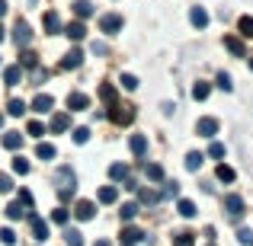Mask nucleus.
<instances>
[{
  "label": "nucleus",
  "mask_w": 253,
  "mask_h": 246,
  "mask_svg": "<svg viewBox=\"0 0 253 246\" xmlns=\"http://www.w3.org/2000/svg\"><path fill=\"white\" fill-rule=\"evenodd\" d=\"M109 118H112V122H116V125H131V122H135V109H131V105H122V103H116V105H109Z\"/></svg>",
  "instance_id": "1"
},
{
  "label": "nucleus",
  "mask_w": 253,
  "mask_h": 246,
  "mask_svg": "<svg viewBox=\"0 0 253 246\" xmlns=\"http://www.w3.org/2000/svg\"><path fill=\"white\" fill-rule=\"evenodd\" d=\"M29 227H32V237H36L39 243L48 240L51 227H48V221H45V217H39V214H32V211H29Z\"/></svg>",
  "instance_id": "2"
},
{
  "label": "nucleus",
  "mask_w": 253,
  "mask_h": 246,
  "mask_svg": "<svg viewBox=\"0 0 253 246\" xmlns=\"http://www.w3.org/2000/svg\"><path fill=\"white\" fill-rule=\"evenodd\" d=\"M13 42H16V48H26V45L32 42V29L26 19H16V26H13Z\"/></svg>",
  "instance_id": "3"
},
{
  "label": "nucleus",
  "mask_w": 253,
  "mask_h": 246,
  "mask_svg": "<svg viewBox=\"0 0 253 246\" xmlns=\"http://www.w3.org/2000/svg\"><path fill=\"white\" fill-rule=\"evenodd\" d=\"M99 29H103L106 35L122 32V16H119V13H106V16H99Z\"/></svg>",
  "instance_id": "4"
},
{
  "label": "nucleus",
  "mask_w": 253,
  "mask_h": 246,
  "mask_svg": "<svg viewBox=\"0 0 253 246\" xmlns=\"http://www.w3.org/2000/svg\"><path fill=\"white\" fill-rule=\"evenodd\" d=\"M224 211H228L234 221H241V217H244V198L234 195V192H231V195H224Z\"/></svg>",
  "instance_id": "5"
},
{
  "label": "nucleus",
  "mask_w": 253,
  "mask_h": 246,
  "mask_svg": "<svg viewBox=\"0 0 253 246\" xmlns=\"http://www.w3.org/2000/svg\"><path fill=\"white\" fill-rule=\"evenodd\" d=\"M42 26H45V35H58V32H61V16H58L55 10H48L42 16Z\"/></svg>",
  "instance_id": "6"
},
{
  "label": "nucleus",
  "mask_w": 253,
  "mask_h": 246,
  "mask_svg": "<svg viewBox=\"0 0 253 246\" xmlns=\"http://www.w3.org/2000/svg\"><path fill=\"white\" fill-rule=\"evenodd\" d=\"M61 32L71 38V42H81V38L86 35V26L81 23V19H74V23H68V26H61Z\"/></svg>",
  "instance_id": "7"
},
{
  "label": "nucleus",
  "mask_w": 253,
  "mask_h": 246,
  "mask_svg": "<svg viewBox=\"0 0 253 246\" xmlns=\"http://www.w3.org/2000/svg\"><path fill=\"white\" fill-rule=\"evenodd\" d=\"M196 131L202 138H215L218 135V118H199V122H196Z\"/></svg>",
  "instance_id": "8"
},
{
  "label": "nucleus",
  "mask_w": 253,
  "mask_h": 246,
  "mask_svg": "<svg viewBox=\"0 0 253 246\" xmlns=\"http://www.w3.org/2000/svg\"><path fill=\"white\" fill-rule=\"evenodd\" d=\"M81 64H84V51H81V48H71L68 55H64L61 68H64V70H77V68H81Z\"/></svg>",
  "instance_id": "9"
},
{
  "label": "nucleus",
  "mask_w": 253,
  "mask_h": 246,
  "mask_svg": "<svg viewBox=\"0 0 253 246\" xmlns=\"http://www.w3.org/2000/svg\"><path fill=\"white\" fill-rule=\"evenodd\" d=\"M93 214H96V205H93V202H86V198L74 205V217H77V221H90Z\"/></svg>",
  "instance_id": "10"
},
{
  "label": "nucleus",
  "mask_w": 253,
  "mask_h": 246,
  "mask_svg": "<svg viewBox=\"0 0 253 246\" xmlns=\"http://www.w3.org/2000/svg\"><path fill=\"white\" fill-rule=\"evenodd\" d=\"M51 105H55V99H51L48 93H39V96L32 99V112H39V115H45V112H51Z\"/></svg>",
  "instance_id": "11"
},
{
  "label": "nucleus",
  "mask_w": 253,
  "mask_h": 246,
  "mask_svg": "<svg viewBox=\"0 0 253 246\" xmlns=\"http://www.w3.org/2000/svg\"><path fill=\"white\" fill-rule=\"evenodd\" d=\"M128 150L135 157H144V154H148V138H144V135H131L128 138Z\"/></svg>",
  "instance_id": "12"
},
{
  "label": "nucleus",
  "mask_w": 253,
  "mask_h": 246,
  "mask_svg": "<svg viewBox=\"0 0 253 246\" xmlns=\"http://www.w3.org/2000/svg\"><path fill=\"white\" fill-rule=\"evenodd\" d=\"M141 240H148V234H141L138 227H122V243L125 246H135V243H141Z\"/></svg>",
  "instance_id": "13"
},
{
  "label": "nucleus",
  "mask_w": 253,
  "mask_h": 246,
  "mask_svg": "<svg viewBox=\"0 0 253 246\" xmlns=\"http://www.w3.org/2000/svg\"><path fill=\"white\" fill-rule=\"evenodd\" d=\"M189 23L196 26V29H205V26H209V13H205V6H192V10H189Z\"/></svg>",
  "instance_id": "14"
},
{
  "label": "nucleus",
  "mask_w": 253,
  "mask_h": 246,
  "mask_svg": "<svg viewBox=\"0 0 253 246\" xmlns=\"http://www.w3.org/2000/svg\"><path fill=\"white\" fill-rule=\"evenodd\" d=\"M224 48H228L231 55H237V58H247V48H244V42L237 35H224Z\"/></svg>",
  "instance_id": "15"
},
{
  "label": "nucleus",
  "mask_w": 253,
  "mask_h": 246,
  "mask_svg": "<svg viewBox=\"0 0 253 246\" xmlns=\"http://www.w3.org/2000/svg\"><path fill=\"white\" fill-rule=\"evenodd\" d=\"M90 105V99H86V93H68V109L71 112H81Z\"/></svg>",
  "instance_id": "16"
},
{
  "label": "nucleus",
  "mask_w": 253,
  "mask_h": 246,
  "mask_svg": "<svg viewBox=\"0 0 253 246\" xmlns=\"http://www.w3.org/2000/svg\"><path fill=\"white\" fill-rule=\"evenodd\" d=\"M55 179L61 182L58 189H74V170H71V166H61V170L55 173Z\"/></svg>",
  "instance_id": "17"
},
{
  "label": "nucleus",
  "mask_w": 253,
  "mask_h": 246,
  "mask_svg": "<svg viewBox=\"0 0 253 246\" xmlns=\"http://www.w3.org/2000/svg\"><path fill=\"white\" fill-rule=\"evenodd\" d=\"M68 128H71V115H68V112L51 115V131H55V135H61V131H68Z\"/></svg>",
  "instance_id": "18"
},
{
  "label": "nucleus",
  "mask_w": 253,
  "mask_h": 246,
  "mask_svg": "<svg viewBox=\"0 0 253 246\" xmlns=\"http://www.w3.org/2000/svg\"><path fill=\"white\" fill-rule=\"evenodd\" d=\"M19 80H23V68H19V64H10V68L3 70V83L6 86H16Z\"/></svg>",
  "instance_id": "19"
},
{
  "label": "nucleus",
  "mask_w": 253,
  "mask_h": 246,
  "mask_svg": "<svg viewBox=\"0 0 253 246\" xmlns=\"http://www.w3.org/2000/svg\"><path fill=\"white\" fill-rule=\"evenodd\" d=\"M55 154H58L55 144H48V141H39L36 144V157H39V160H55Z\"/></svg>",
  "instance_id": "20"
},
{
  "label": "nucleus",
  "mask_w": 253,
  "mask_h": 246,
  "mask_svg": "<svg viewBox=\"0 0 253 246\" xmlns=\"http://www.w3.org/2000/svg\"><path fill=\"white\" fill-rule=\"evenodd\" d=\"M157 202H161V192L141 189V185H138V205H157Z\"/></svg>",
  "instance_id": "21"
},
{
  "label": "nucleus",
  "mask_w": 253,
  "mask_h": 246,
  "mask_svg": "<svg viewBox=\"0 0 253 246\" xmlns=\"http://www.w3.org/2000/svg\"><path fill=\"white\" fill-rule=\"evenodd\" d=\"M3 147L6 150H19L23 147V135H19V131H6L3 135Z\"/></svg>",
  "instance_id": "22"
},
{
  "label": "nucleus",
  "mask_w": 253,
  "mask_h": 246,
  "mask_svg": "<svg viewBox=\"0 0 253 246\" xmlns=\"http://www.w3.org/2000/svg\"><path fill=\"white\" fill-rule=\"evenodd\" d=\"M109 179L112 182H125V179H128V166L125 163H112L109 166Z\"/></svg>",
  "instance_id": "23"
},
{
  "label": "nucleus",
  "mask_w": 253,
  "mask_h": 246,
  "mask_svg": "<svg viewBox=\"0 0 253 246\" xmlns=\"http://www.w3.org/2000/svg\"><path fill=\"white\" fill-rule=\"evenodd\" d=\"M144 176L151 182H164V166L161 163H144Z\"/></svg>",
  "instance_id": "24"
},
{
  "label": "nucleus",
  "mask_w": 253,
  "mask_h": 246,
  "mask_svg": "<svg viewBox=\"0 0 253 246\" xmlns=\"http://www.w3.org/2000/svg\"><path fill=\"white\" fill-rule=\"evenodd\" d=\"M19 68H39V55L29 48H23V55H19Z\"/></svg>",
  "instance_id": "25"
},
{
  "label": "nucleus",
  "mask_w": 253,
  "mask_h": 246,
  "mask_svg": "<svg viewBox=\"0 0 253 246\" xmlns=\"http://www.w3.org/2000/svg\"><path fill=\"white\" fill-rule=\"evenodd\" d=\"M99 99H103L106 105H116V86H112V83H103V86H99Z\"/></svg>",
  "instance_id": "26"
},
{
  "label": "nucleus",
  "mask_w": 253,
  "mask_h": 246,
  "mask_svg": "<svg viewBox=\"0 0 253 246\" xmlns=\"http://www.w3.org/2000/svg\"><path fill=\"white\" fill-rule=\"evenodd\" d=\"M116 198H119V189H116V185H103V189H99V202H103V205H112Z\"/></svg>",
  "instance_id": "27"
},
{
  "label": "nucleus",
  "mask_w": 253,
  "mask_h": 246,
  "mask_svg": "<svg viewBox=\"0 0 253 246\" xmlns=\"http://www.w3.org/2000/svg\"><path fill=\"white\" fill-rule=\"evenodd\" d=\"M74 13H77V19L93 16V3H90V0H77V3H74Z\"/></svg>",
  "instance_id": "28"
},
{
  "label": "nucleus",
  "mask_w": 253,
  "mask_h": 246,
  "mask_svg": "<svg viewBox=\"0 0 253 246\" xmlns=\"http://www.w3.org/2000/svg\"><path fill=\"white\" fill-rule=\"evenodd\" d=\"M26 109H29V105L23 103V99H10V103H6V112H10V115H26Z\"/></svg>",
  "instance_id": "29"
},
{
  "label": "nucleus",
  "mask_w": 253,
  "mask_h": 246,
  "mask_svg": "<svg viewBox=\"0 0 253 246\" xmlns=\"http://www.w3.org/2000/svg\"><path fill=\"white\" fill-rule=\"evenodd\" d=\"M215 176H218V179H221V182H234V176H237V173H234V170H231V166H228V163H218V170H215Z\"/></svg>",
  "instance_id": "30"
},
{
  "label": "nucleus",
  "mask_w": 253,
  "mask_h": 246,
  "mask_svg": "<svg viewBox=\"0 0 253 246\" xmlns=\"http://www.w3.org/2000/svg\"><path fill=\"white\" fill-rule=\"evenodd\" d=\"M209 93H211V86L205 83V80H199L196 86H192V99H199V103H202V99H209Z\"/></svg>",
  "instance_id": "31"
},
{
  "label": "nucleus",
  "mask_w": 253,
  "mask_h": 246,
  "mask_svg": "<svg viewBox=\"0 0 253 246\" xmlns=\"http://www.w3.org/2000/svg\"><path fill=\"white\" fill-rule=\"evenodd\" d=\"M119 214H122V221H135L138 217V202H125Z\"/></svg>",
  "instance_id": "32"
},
{
  "label": "nucleus",
  "mask_w": 253,
  "mask_h": 246,
  "mask_svg": "<svg viewBox=\"0 0 253 246\" xmlns=\"http://www.w3.org/2000/svg\"><path fill=\"white\" fill-rule=\"evenodd\" d=\"M202 160H205V157L199 154V150H192V154H186V170H189V173H196L199 166H202Z\"/></svg>",
  "instance_id": "33"
},
{
  "label": "nucleus",
  "mask_w": 253,
  "mask_h": 246,
  "mask_svg": "<svg viewBox=\"0 0 253 246\" xmlns=\"http://www.w3.org/2000/svg\"><path fill=\"white\" fill-rule=\"evenodd\" d=\"M176 211H179V214H183V217H196V205H192L189 198H179Z\"/></svg>",
  "instance_id": "34"
},
{
  "label": "nucleus",
  "mask_w": 253,
  "mask_h": 246,
  "mask_svg": "<svg viewBox=\"0 0 253 246\" xmlns=\"http://www.w3.org/2000/svg\"><path fill=\"white\" fill-rule=\"evenodd\" d=\"M23 214H26V208L19 202H10V205H6V217H10V221H19Z\"/></svg>",
  "instance_id": "35"
},
{
  "label": "nucleus",
  "mask_w": 253,
  "mask_h": 246,
  "mask_svg": "<svg viewBox=\"0 0 253 246\" xmlns=\"http://www.w3.org/2000/svg\"><path fill=\"white\" fill-rule=\"evenodd\" d=\"M64 240H68V246H84V234L81 230H64Z\"/></svg>",
  "instance_id": "36"
},
{
  "label": "nucleus",
  "mask_w": 253,
  "mask_h": 246,
  "mask_svg": "<svg viewBox=\"0 0 253 246\" xmlns=\"http://www.w3.org/2000/svg\"><path fill=\"white\" fill-rule=\"evenodd\" d=\"M13 173H16V176H26V173H29V160H23V157H13Z\"/></svg>",
  "instance_id": "37"
},
{
  "label": "nucleus",
  "mask_w": 253,
  "mask_h": 246,
  "mask_svg": "<svg viewBox=\"0 0 253 246\" xmlns=\"http://www.w3.org/2000/svg\"><path fill=\"white\" fill-rule=\"evenodd\" d=\"M241 35L253 38V16H241Z\"/></svg>",
  "instance_id": "38"
},
{
  "label": "nucleus",
  "mask_w": 253,
  "mask_h": 246,
  "mask_svg": "<svg viewBox=\"0 0 253 246\" xmlns=\"http://www.w3.org/2000/svg\"><path fill=\"white\" fill-rule=\"evenodd\" d=\"M71 135H74V144H86V141H90V128H84V125H81V128H74Z\"/></svg>",
  "instance_id": "39"
},
{
  "label": "nucleus",
  "mask_w": 253,
  "mask_h": 246,
  "mask_svg": "<svg viewBox=\"0 0 253 246\" xmlns=\"http://www.w3.org/2000/svg\"><path fill=\"white\" fill-rule=\"evenodd\" d=\"M237 243H241V246H250L253 243V230L250 227H241V230H237Z\"/></svg>",
  "instance_id": "40"
},
{
  "label": "nucleus",
  "mask_w": 253,
  "mask_h": 246,
  "mask_svg": "<svg viewBox=\"0 0 253 246\" xmlns=\"http://www.w3.org/2000/svg\"><path fill=\"white\" fill-rule=\"evenodd\" d=\"M26 135L42 138V135H45V125H42V122H29V125H26Z\"/></svg>",
  "instance_id": "41"
},
{
  "label": "nucleus",
  "mask_w": 253,
  "mask_h": 246,
  "mask_svg": "<svg viewBox=\"0 0 253 246\" xmlns=\"http://www.w3.org/2000/svg\"><path fill=\"white\" fill-rule=\"evenodd\" d=\"M19 205L26 208V214L32 211V192H29V189H19Z\"/></svg>",
  "instance_id": "42"
},
{
  "label": "nucleus",
  "mask_w": 253,
  "mask_h": 246,
  "mask_svg": "<svg viewBox=\"0 0 253 246\" xmlns=\"http://www.w3.org/2000/svg\"><path fill=\"white\" fill-rule=\"evenodd\" d=\"M68 208H64V205H61V208H55V211H51V221H55V224H68Z\"/></svg>",
  "instance_id": "43"
},
{
  "label": "nucleus",
  "mask_w": 253,
  "mask_h": 246,
  "mask_svg": "<svg viewBox=\"0 0 253 246\" xmlns=\"http://www.w3.org/2000/svg\"><path fill=\"white\" fill-rule=\"evenodd\" d=\"M173 246H192V234H189V230L176 234V237H173Z\"/></svg>",
  "instance_id": "44"
},
{
  "label": "nucleus",
  "mask_w": 253,
  "mask_h": 246,
  "mask_svg": "<svg viewBox=\"0 0 253 246\" xmlns=\"http://www.w3.org/2000/svg\"><path fill=\"white\" fill-rule=\"evenodd\" d=\"M209 157L221 160V157H224V144H221V141H211V147H209Z\"/></svg>",
  "instance_id": "45"
},
{
  "label": "nucleus",
  "mask_w": 253,
  "mask_h": 246,
  "mask_svg": "<svg viewBox=\"0 0 253 246\" xmlns=\"http://www.w3.org/2000/svg\"><path fill=\"white\" fill-rule=\"evenodd\" d=\"M0 243H3V246H13V243H16V234H13L10 227H3V230H0Z\"/></svg>",
  "instance_id": "46"
},
{
  "label": "nucleus",
  "mask_w": 253,
  "mask_h": 246,
  "mask_svg": "<svg viewBox=\"0 0 253 246\" xmlns=\"http://www.w3.org/2000/svg\"><path fill=\"white\" fill-rule=\"evenodd\" d=\"M119 83H122L125 90H138V77L135 74H122V80H119Z\"/></svg>",
  "instance_id": "47"
},
{
  "label": "nucleus",
  "mask_w": 253,
  "mask_h": 246,
  "mask_svg": "<svg viewBox=\"0 0 253 246\" xmlns=\"http://www.w3.org/2000/svg\"><path fill=\"white\" fill-rule=\"evenodd\" d=\"M48 77H51V70H48V68H36L32 80H36V83H42V80H48Z\"/></svg>",
  "instance_id": "48"
},
{
  "label": "nucleus",
  "mask_w": 253,
  "mask_h": 246,
  "mask_svg": "<svg viewBox=\"0 0 253 246\" xmlns=\"http://www.w3.org/2000/svg\"><path fill=\"white\" fill-rule=\"evenodd\" d=\"M218 86H221L224 93H231V90H234V83H231V77H228V74H218Z\"/></svg>",
  "instance_id": "49"
},
{
  "label": "nucleus",
  "mask_w": 253,
  "mask_h": 246,
  "mask_svg": "<svg viewBox=\"0 0 253 246\" xmlns=\"http://www.w3.org/2000/svg\"><path fill=\"white\" fill-rule=\"evenodd\" d=\"M164 195H167V198H176L179 195V182H167V185H164Z\"/></svg>",
  "instance_id": "50"
},
{
  "label": "nucleus",
  "mask_w": 253,
  "mask_h": 246,
  "mask_svg": "<svg viewBox=\"0 0 253 246\" xmlns=\"http://www.w3.org/2000/svg\"><path fill=\"white\" fill-rule=\"evenodd\" d=\"M10 189H13V179L6 173H0V192H10Z\"/></svg>",
  "instance_id": "51"
},
{
  "label": "nucleus",
  "mask_w": 253,
  "mask_h": 246,
  "mask_svg": "<svg viewBox=\"0 0 253 246\" xmlns=\"http://www.w3.org/2000/svg\"><path fill=\"white\" fill-rule=\"evenodd\" d=\"M90 48H93V55H106V51H109V48H106V42H93Z\"/></svg>",
  "instance_id": "52"
},
{
  "label": "nucleus",
  "mask_w": 253,
  "mask_h": 246,
  "mask_svg": "<svg viewBox=\"0 0 253 246\" xmlns=\"http://www.w3.org/2000/svg\"><path fill=\"white\" fill-rule=\"evenodd\" d=\"M58 198H61V202H71V198H74V189H58Z\"/></svg>",
  "instance_id": "53"
},
{
  "label": "nucleus",
  "mask_w": 253,
  "mask_h": 246,
  "mask_svg": "<svg viewBox=\"0 0 253 246\" xmlns=\"http://www.w3.org/2000/svg\"><path fill=\"white\" fill-rule=\"evenodd\" d=\"M3 13H6V0H0V16H3Z\"/></svg>",
  "instance_id": "54"
},
{
  "label": "nucleus",
  "mask_w": 253,
  "mask_h": 246,
  "mask_svg": "<svg viewBox=\"0 0 253 246\" xmlns=\"http://www.w3.org/2000/svg\"><path fill=\"white\" fill-rule=\"evenodd\" d=\"M96 246H109V243H106V240H96Z\"/></svg>",
  "instance_id": "55"
},
{
  "label": "nucleus",
  "mask_w": 253,
  "mask_h": 246,
  "mask_svg": "<svg viewBox=\"0 0 253 246\" xmlns=\"http://www.w3.org/2000/svg\"><path fill=\"white\" fill-rule=\"evenodd\" d=\"M0 128H3V112H0Z\"/></svg>",
  "instance_id": "56"
},
{
  "label": "nucleus",
  "mask_w": 253,
  "mask_h": 246,
  "mask_svg": "<svg viewBox=\"0 0 253 246\" xmlns=\"http://www.w3.org/2000/svg\"><path fill=\"white\" fill-rule=\"evenodd\" d=\"M0 42H3V26H0Z\"/></svg>",
  "instance_id": "57"
},
{
  "label": "nucleus",
  "mask_w": 253,
  "mask_h": 246,
  "mask_svg": "<svg viewBox=\"0 0 253 246\" xmlns=\"http://www.w3.org/2000/svg\"><path fill=\"white\" fill-rule=\"evenodd\" d=\"M250 70H253V58H250Z\"/></svg>",
  "instance_id": "58"
},
{
  "label": "nucleus",
  "mask_w": 253,
  "mask_h": 246,
  "mask_svg": "<svg viewBox=\"0 0 253 246\" xmlns=\"http://www.w3.org/2000/svg\"><path fill=\"white\" fill-rule=\"evenodd\" d=\"M122 246H125V243H122Z\"/></svg>",
  "instance_id": "59"
}]
</instances>
